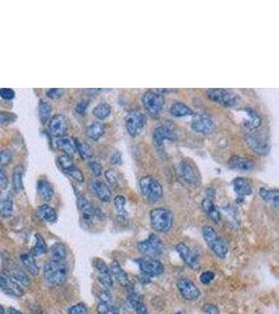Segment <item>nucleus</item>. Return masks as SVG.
Returning <instances> with one entry per match:
<instances>
[{
    "label": "nucleus",
    "instance_id": "18",
    "mask_svg": "<svg viewBox=\"0 0 279 314\" xmlns=\"http://www.w3.org/2000/svg\"><path fill=\"white\" fill-rule=\"evenodd\" d=\"M49 132L53 136H56V138L65 136L68 130V121L62 114L53 115L49 121Z\"/></svg>",
    "mask_w": 279,
    "mask_h": 314
},
{
    "label": "nucleus",
    "instance_id": "7",
    "mask_svg": "<svg viewBox=\"0 0 279 314\" xmlns=\"http://www.w3.org/2000/svg\"><path fill=\"white\" fill-rule=\"evenodd\" d=\"M138 249L148 258L157 259L163 252V243L156 235H151L147 240L138 243Z\"/></svg>",
    "mask_w": 279,
    "mask_h": 314
},
{
    "label": "nucleus",
    "instance_id": "19",
    "mask_svg": "<svg viewBox=\"0 0 279 314\" xmlns=\"http://www.w3.org/2000/svg\"><path fill=\"white\" fill-rule=\"evenodd\" d=\"M91 192L97 195L99 200L104 202H109L112 199V192L110 188L103 181H93L90 184Z\"/></svg>",
    "mask_w": 279,
    "mask_h": 314
},
{
    "label": "nucleus",
    "instance_id": "29",
    "mask_svg": "<svg viewBox=\"0 0 279 314\" xmlns=\"http://www.w3.org/2000/svg\"><path fill=\"white\" fill-rule=\"evenodd\" d=\"M50 260L52 261H66L67 249L63 243L53 244L49 249Z\"/></svg>",
    "mask_w": 279,
    "mask_h": 314
},
{
    "label": "nucleus",
    "instance_id": "60",
    "mask_svg": "<svg viewBox=\"0 0 279 314\" xmlns=\"http://www.w3.org/2000/svg\"><path fill=\"white\" fill-rule=\"evenodd\" d=\"M175 314H182V312H177V313H175Z\"/></svg>",
    "mask_w": 279,
    "mask_h": 314
},
{
    "label": "nucleus",
    "instance_id": "42",
    "mask_svg": "<svg viewBox=\"0 0 279 314\" xmlns=\"http://www.w3.org/2000/svg\"><path fill=\"white\" fill-rule=\"evenodd\" d=\"M126 198L125 196L122 195H117L116 197L114 198V204H115V208H116L118 214L122 217H126L127 216V210H126Z\"/></svg>",
    "mask_w": 279,
    "mask_h": 314
},
{
    "label": "nucleus",
    "instance_id": "55",
    "mask_svg": "<svg viewBox=\"0 0 279 314\" xmlns=\"http://www.w3.org/2000/svg\"><path fill=\"white\" fill-rule=\"evenodd\" d=\"M88 104H89V102L86 101V100H82L80 101L79 103L76 106V111L78 112V114L80 115H84L86 112V109L88 107Z\"/></svg>",
    "mask_w": 279,
    "mask_h": 314
},
{
    "label": "nucleus",
    "instance_id": "53",
    "mask_svg": "<svg viewBox=\"0 0 279 314\" xmlns=\"http://www.w3.org/2000/svg\"><path fill=\"white\" fill-rule=\"evenodd\" d=\"M89 169H90L91 173L94 176H99V175H101V173H103V168H101V166L99 165V163L98 161H92V162H90Z\"/></svg>",
    "mask_w": 279,
    "mask_h": 314
},
{
    "label": "nucleus",
    "instance_id": "46",
    "mask_svg": "<svg viewBox=\"0 0 279 314\" xmlns=\"http://www.w3.org/2000/svg\"><path fill=\"white\" fill-rule=\"evenodd\" d=\"M214 278H215L214 272L212 270H207V271L202 272L201 276H200V281L204 285H208L213 281Z\"/></svg>",
    "mask_w": 279,
    "mask_h": 314
},
{
    "label": "nucleus",
    "instance_id": "61",
    "mask_svg": "<svg viewBox=\"0 0 279 314\" xmlns=\"http://www.w3.org/2000/svg\"><path fill=\"white\" fill-rule=\"evenodd\" d=\"M231 314H237V313H231Z\"/></svg>",
    "mask_w": 279,
    "mask_h": 314
},
{
    "label": "nucleus",
    "instance_id": "17",
    "mask_svg": "<svg viewBox=\"0 0 279 314\" xmlns=\"http://www.w3.org/2000/svg\"><path fill=\"white\" fill-rule=\"evenodd\" d=\"M78 208L82 213V216H83V219L85 222H92L94 219H97V218L101 216V213H99L97 209H94L90 204V202L82 195L78 197Z\"/></svg>",
    "mask_w": 279,
    "mask_h": 314
},
{
    "label": "nucleus",
    "instance_id": "38",
    "mask_svg": "<svg viewBox=\"0 0 279 314\" xmlns=\"http://www.w3.org/2000/svg\"><path fill=\"white\" fill-rule=\"evenodd\" d=\"M13 213V200L11 196L6 195L0 199V216L10 217Z\"/></svg>",
    "mask_w": 279,
    "mask_h": 314
},
{
    "label": "nucleus",
    "instance_id": "13",
    "mask_svg": "<svg viewBox=\"0 0 279 314\" xmlns=\"http://www.w3.org/2000/svg\"><path fill=\"white\" fill-rule=\"evenodd\" d=\"M176 250L178 252L180 258L183 260L189 268L193 270H199L201 267L200 259L196 252L188 247L185 243H178L176 245Z\"/></svg>",
    "mask_w": 279,
    "mask_h": 314
},
{
    "label": "nucleus",
    "instance_id": "1",
    "mask_svg": "<svg viewBox=\"0 0 279 314\" xmlns=\"http://www.w3.org/2000/svg\"><path fill=\"white\" fill-rule=\"evenodd\" d=\"M68 265L66 261L49 260L44 266V281L49 287L62 285L68 277Z\"/></svg>",
    "mask_w": 279,
    "mask_h": 314
},
{
    "label": "nucleus",
    "instance_id": "11",
    "mask_svg": "<svg viewBox=\"0 0 279 314\" xmlns=\"http://www.w3.org/2000/svg\"><path fill=\"white\" fill-rule=\"evenodd\" d=\"M215 128V122L213 119L207 113L198 112L193 114L192 129L196 132L208 134L212 133Z\"/></svg>",
    "mask_w": 279,
    "mask_h": 314
},
{
    "label": "nucleus",
    "instance_id": "37",
    "mask_svg": "<svg viewBox=\"0 0 279 314\" xmlns=\"http://www.w3.org/2000/svg\"><path fill=\"white\" fill-rule=\"evenodd\" d=\"M23 172H24V169L22 166H17L15 169H14L13 187L17 191V192H20V191L23 190V180H22Z\"/></svg>",
    "mask_w": 279,
    "mask_h": 314
},
{
    "label": "nucleus",
    "instance_id": "47",
    "mask_svg": "<svg viewBox=\"0 0 279 314\" xmlns=\"http://www.w3.org/2000/svg\"><path fill=\"white\" fill-rule=\"evenodd\" d=\"M69 314H89L88 313L87 306L83 303L73 305L69 309Z\"/></svg>",
    "mask_w": 279,
    "mask_h": 314
},
{
    "label": "nucleus",
    "instance_id": "33",
    "mask_svg": "<svg viewBox=\"0 0 279 314\" xmlns=\"http://www.w3.org/2000/svg\"><path fill=\"white\" fill-rule=\"evenodd\" d=\"M105 133V127L100 122H92L91 125L87 127L86 134L89 139L93 140H98Z\"/></svg>",
    "mask_w": 279,
    "mask_h": 314
},
{
    "label": "nucleus",
    "instance_id": "22",
    "mask_svg": "<svg viewBox=\"0 0 279 314\" xmlns=\"http://www.w3.org/2000/svg\"><path fill=\"white\" fill-rule=\"evenodd\" d=\"M37 216L41 220H43L47 223H54L58 220V214L56 209L51 208L49 204H42L36 210Z\"/></svg>",
    "mask_w": 279,
    "mask_h": 314
},
{
    "label": "nucleus",
    "instance_id": "34",
    "mask_svg": "<svg viewBox=\"0 0 279 314\" xmlns=\"http://www.w3.org/2000/svg\"><path fill=\"white\" fill-rule=\"evenodd\" d=\"M128 302L130 303L133 310L137 314H148V308L137 295L130 293V295L128 296Z\"/></svg>",
    "mask_w": 279,
    "mask_h": 314
},
{
    "label": "nucleus",
    "instance_id": "41",
    "mask_svg": "<svg viewBox=\"0 0 279 314\" xmlns=\"http://www.w3.org/2000/svg\"><path fill=\"white\" fill-rule=\"evenodd\" d=\"M51 106L47 103L45 101H41L40 105H39V115H40V120L42 122H46L50 119V114H51Z\"/></svg>",
    "mask_w": 279,
    "mask_h": 314
},
{
    "label": "nucleus",
    "instance_id": "24",
    "mask_svg": "<svg viewBox=\"0 0 279 314\" xmlns=\"http://www.w3.org/2000/svg\"><path fill=\"white\" fill-rule=\"evenodd\" d=\"M6 274H8L19 286H21L22 288H27L31 286V279L22 269L13 268L10 269Z\"/></svg>",
    "mask_w": 279,
    "mask_h": 314
},
{
    "label": "nucleus",
    "instance_id": "12",
    "mask_svg": "<svg viewBox=\"0 0 279 314\" xmlns=\"http://www.w3.org/2000/svg\"><path fill=\"white\" fill-rule=\"evenodd\" d=\"M136 262L138 263V267L140 271L147 277H159L164 272V266H163V264L160 261H158L157 259L145 258L139 259V260Z\"/></svg>",
    "mask_w": 279,
    "mask_h": 314
},
{
    "label": "nucleus",
    "instance_id": "20",
    "mask_svg": "<svg viewBox=\"0 0 279 314\" xmlns=\"http://www.w3.org/2000/svg\"><path fill=\"white\" fill-rule=\"evenodd\" d=\"M54 146L57 147V149L64 152V154L70 157H72L77 152L74 140L67 138V136H60V138L54 139Z\"/></svg>",
    "mask_w": 279,
    "mask_h": 314
},
{
    "label": "nucleus",
    "instance_id": "15",
    "mask_svg": "<svg viewBox=\"0 0 279 314\" xmlns=\"http://www.w3.org/2000/svg\"><path fill=\"white\" fill-rule=\"evenodd\" d=\"M177 287H178L182 297L188 302L197 301V299L201 297L200 289L197 287V285L194 282H192L188 279H179L178 284H177Z\"/></svg>",
    "mask_w": 279,
    "mask_h": 314
},
{
    "label": "nucleus",
    "instance_id": "58",
    "mask_svg": "<svg viewBox=\"0 0 279 314\" xmlns=\"http://www.w3.org/2000/svg\"><path fill=\"white\" fill-rule=\"evenodd\" d=\"M8 314H23L22 312H20L17 309H14V308H9L8 310Z\"/></svg>",
    "mask_w": 279,
    "mask_h": 314
},
{
    "label": "nucleus",
    "instance_id": "35",
    "mask_svg": "<svg viewBox=\"0 0 279 314\" xmlns=\"http://www.w3.org/2000/svg\"><path fill=\"white\" fill-rule=\"evenodd\" d=\"M35 238H36V243L32 250V255L33 257H41L45 255L46 252L49 251V247H47V244L44 240V238L40 234H36Z\"/></svg>",
    "mask_w": 279,
    "mask_h": 314
},
{
    "label": "nucleus",
    "instance_id": "50",
    "mask_svg": "<svg viewBox=\"0 0 279 314\" xmlns=\"http://www.w3.org/2000/svg\"><path fill=\"white\" fill-rule=\"evenodd\" d=\"M105 176L107 180L111 183L112 187H116L118 184V177L115 173L114 170H107L105 172Z\"/></svg>",
    "mask_w": 279,
    "mask_h": 314
},
{
    "label": "nucleus",
    "instance_id": "32",
    "mask_svg": "<svg viewBox=\"0 0 279 314\" xmlns=\"http://www.w3.org/2000/svg\"><path fill=\"white\" fill-rule=\"evenodd\" d=\"M260 196L263 198V200L271 203L274 208H278V198L279 194L276 189L273 190H268L266 188H261L260 189Z\"/></svg>",
    "mask_w": 279,
    "mask_h": 314
},
{
    "label": "nucleus",
    "instance_id": "54",
    "mask_svg": "<svg viewBox=\"0 0 279 314\" xmlns=\"http://www.w3.org/2000/svg\"><path fill=\"white\" fill-rule=\"evenodd\" d=\"M203 311L205 314H220V310L213 304H205L203 307Z\"/></svg>",
    "mask_w": 279,
    "mask_h": 314
},
{
    "label": "nucleus",
    "instance_id": "49",
    "mask_svg": "<svg viewBox=\"0 0 279 314\" xmlns=\"http://www.w3.org/2000/svg\"><path fill=\"white\" fill-rule=\"evenodd\" d=\"M16 119V115L12 112L0 111V124H8V122H12Z\"/></svg>",
    "mask_w": 279,
    "mask_h": 314
},
{
    "label": "nucleus",
    "instance_id": "5",
    "mask_svg": "<svg viewBox=\"0 0 279 314\" xmlns=\"http://www.w3.org/2000/svg\"><path fill=\"white\" fill-rule=\"evenodd\" d=\"M206 93L210 100L225 107H233L240 102L239 94L234 93L233 91L222 89V88L208 89Z\"/></svg>",
    "mask_w": 279,
    "mask_h": 314
},
{
    "label": "nucleus",
    "instance_id": "45",
    "mask_svg": "<svg viewBox=\"0 0 279 314\" xmlns=\"http://www.w3.org/2000/svg\"><path fill=\"white\" fill-rule=\"evenodd\" d=\"M58 162H59V165L61 166V168H62L64 171L69 169L70 167H73V161L71 159V157L66 155V154L60 155L59 158H58Z\"/></svg>",
    "mask_w": 279,
    "mask_h": 314
},
{
    "label": "nucleus",
    "instance_id": "30",
    "mask_svg": "<svg viewBox=\"0 0 279 314\" xmlns=\"http://www.w3.org/2000/svg\"><path fill=\"white\" fill-rule=\"evenodd\" d=\"M171 114L176 118H183V117H190L194 112L187 105L182 102H176L171 107Z\"/></svg>",
    "mask_w": 279,
    "mask_h": 314
},
{
    "label": "nucleus",
    "instance_id": "40",
    "mask_svg": "<svg viewBox=\"0 0 279 314\" xmlns=\"http://www.w3.org/2000/svg\"><path fill=\"white\" fill-rule=\"evenodd\" d=\"M74 144H76V149L77 151L79 152V154L83 157L85 159L88 158H91L93 153H92V150L89 147V145L86 144L84 141H81L78 140H74Z\"/></svg>",
    "mask_w": 279,
    "mask_h": 314
},
{
    "label": "nucleus",
    "instance_id": "8",
    "mask_svg": "<svg viewBox=\"0 0 279 314\" xmlns=\"http://www.w3.org/2000/svg\"><path fill=\"white\" fill-rule=\"evenodd\" d=\"M177 140V133L175 131V128L169 122H165L158 126L154 130L153 133V142L157 150L163 149L165 140Z\"/></svg>",
    "mask_w": 279,
    "mask_h": 314
},
{
    "label": "nucleus",
    "instance_id": "51",
    "mask_svg": "<svg viewBox=\"0 0 279 314\" xmlns=\"http://www.w3.org/2000/svg\"><path fill=\"white\" fill-rule=\"evenodd\" d=\"M15 91L11 89V88H1V89H0V98L3 100L11 101L15 98Z\"/></svg>",
    "mask_w": 279,
    "mask_h": 314
},
{
    "label": "nucleus",
    "instance_id": "6",
    "mask_svg": "<svg viewBox=\"0 0 279 314\" xmlns=\"http://www.w3.org/2000/svg\"><path fill=\"white\" fill-rule=\"evenodd\" d=\"M142 104L149 114L153 117H158L164 106V98L158 92L149 90L142 95Z\"/></svg>",
    "mask_w": 279,
    "mask_h": 314
},
{
    "label": "nucleus",
    "instance_id": "21",
    "mask_svg": "<svg viewBox=\"0 0 279 314\" xmlns=\"http://www.w3.org/2000/svg\"><path fill=\"white\" fill-rule=\"evenodd\" d=\"M110 270L112 277L115 279V281H117V283L121 285L122 287H128V286L130 285V279H129L127 272L121 267L117 261H113L111 263Z\"/></svg>",
    "mask_w": 279,
    "mask_h": 314
},
{
    "label": "nucleus",
    "instance_id": "56",
    "mask_svg": "<svg viewBox=\"0 0 279 314\" xmlns=\"http://www.w3.org/2000/svg\"><path fill=\"white\" fill-rule=\"evenodd\" d=\"M8 186V176L5 174V171L0 168V191H2Z\"/></svg>",
    "mask_w": 279,
    "mask_h": 314
},
{
    "label": "nucleus",
    "instance_id": "23",
    "mask_svg": "<svg viewBox=\"0 0 279 314\" xmlns=\"http://www.w3.org/2000/svg\"><path fill=\"white\" fill-rule=\"evenodd\" d=\"M228 166L231 169L234 170H240V171H249L254 168V161L251 159L245 158V157L241 156H233L231 157L230 160L228 161Z\"/></svg>",
    "mask_w": 279,
    "mask_h": 314
},
{
    "label": "nucleus",
    "instance_id": "59",
    "mask_svg": "<svg viewBox=\"0 0 279 314\" xmlns=\"http://www.w3.org/2000/svg\"><path fill=\"white\" fill-rule=\"evenodd\" d=\"M5 313V310L3 308V306L0 305V314H4Z\"/></svg>",
    "mask_w": 279,
    "mask_h": 314
},
{
    "label": "nucleus",
    "instance_id": "44",
    "mask_svg": "<svg viewBox=\"0 0 279 314\" xmlns=\"http://www.w3.org/2000/svg\"><path fill=\"white\" fill-rule=\"evenodd\" d=\"M65 172L69 176H71L72 178L74 180H77L78 182H83L84 181V175H83V173H82V171L77 167H74V166L70 167L69 169L65 170Z\"/></svg>",
    "mask_w": 279,
    "mask_h": 314
},
{
    "label": "nucleus",
    "instance_id": "57",
    "mask_svg": "<svg viewBox=\"0 0 279 314\" xmlns=\"http://www.w3.org/2000/svg\"><path fill=\"white\" fill-rule=\"evenodd\" d=\"M120 162H121V153L115 152L111 157V163H113V165H119Z\"/></svg>",
    "mask_w": 279,
    "mask_h": 314
},
{
    "label": "nucleus",
    "instance_id": "36",
    "mask_svg": "<svg viewBox=\"0 0 279 314\" xmlns=\"http://www.w3.org/2000/svg\"><path fill=\"white\" fill-rule=\"evenodd\" d=\"M245 111H246L247 118H248L246 120V126L249 129H252V130H254V129H256L257 127L261 126V124H262V119L260 118V115H258L253 110V109L247 108V109H245Z\"/></svg>",
    "mask_w": 279,
    "mask_h": 314
},
{
    "label": "nucleus",
    "instance_id": "3",
    "mask_svg": "<svg viewBox=\"0 0 279 314\" xmlns=\"http://www.w3.org/2000/svg\"><path fill=\"white\" fill-rule=\"evenodd\" d=\"M202 235L209 248L214 252L216 257L224 259L227 256L229 250L228 245L216 234L214 228H213L212 227H204L202 228Z\"/></svg>",
    "mask_w": 279,
    "mask_h": 314
},
{
    "label": "nucleus",
    "instance_id": "25",
    "mask_svg": "<svg viewBox=\"0 0 279 314\" xmlns=\"http://www.w3.org/2000/svg\"><path fill=\"white\" fill-rule=\"evenodd\" d=\"M20 260H21L22 264L25 266L27 271L30 272L32 276H38L40 272L39 266L36 263L35 257L32 255V252H23V254L20 256Z\"/></svg>",
    "mask_w": 279,
    "mask_h": 314
},
{
    "label": "nucleus",
    "instance_id": "4",
    "mask_svg": "<svg viewBox=\"0 0 279 314\" xmlns=\"http://www.w3.org/2000/svg\"><path fill=\"white\" fill-rule=\"evenodd\" d=\"M141 194L149 202H157L163 196L161 184L152 176H145L139 180Z\"/></svg>",
    "mask_w": 279,
    "mask_h": 314
},
{
    "label": "nucleus",
    "instance_id": "26",
    "mask_svg": "<svg viewBox=\"0 0 279 314\" xmlns=\"http://www.w3.org/2000/svg\"><path fill=\"white\" fill-rule=\"evenodd\" d=\"M202 208L206 213V215L215 223H219L221 221L220 211L216 209L213 201L210 199V198H205V199L202 201Z\"/></svg>",
    "mask_w": 279,
    "mask_h": 314
},
{
    "label": "nucleus",
    "instance_id": "9",
    "mask_svg": "<svg viewBox=\"0 0 279 314\" xmlns=\"http://www.w3.org/2000/svg\"><path fill=\"white\" fill-rule=\"evenodd\" d=\"M126 128L131 136H137L147 124V118L144 113L137 110H132L126 115Z\"/></svg>",
    "mask_w": 279,
    "mask_h": 314
},
{
    "label": "nucleus",
    "instance_id": "16",
    "mask_svg": "<svg viewBox=\"0 0 279 314\" xmlns=\"http://www.w3.org/2000/svg\"><path fill=\"white\" fill-rule=\"evenodd\" d=\"M93 267L98 272V278L101 284H104L107 287L111 288L113 286V277L111 274L110 267H108L107 264L100 260V259H94Z\"/></svg>",
    "mask_w": 279,
    "mask_h": 314
},
{
    "label": "nucleus",
    "instance_id": "43",
    "mask_svg": "<svg viewBox=\"0 0 279 314\" xmlns=\"http://www.w3.org/2000/svg\"><path fill=\"white\" fill-rule=\"evenodd\" d=\"M98 314H118L116 309H115V307L111 305L110 301H100V303L98 306Z\"/></svg>",
    "mask_w": 279,
    "mask_h": 314
},
{
    "label": "nucleus",
    "instance_id": "39",
    "mask_svg": "<svg viewBox=\"0 0 279 314\" xmlns=\"http://www.w3.org/2000/svg\"><path fill=\"white\" fill-rule=\"evenodd\" d=\"M111 114V107L108 103H100L93 109V115L98 120H105Z\"/></svg>",
    "mask_w": 279,
    "mask_h": 314
},
{
    "label": "nucleus",
    "instance_id": "2",
    "mask_svg": "<svg viewBox=\"0 0 279 314\" xmlns=\"http://www.w3.org/2000/svg\"><path fill=\"white\" fill-rule=\"evenodd\" d=\"M149 221L154 230L159 233H167L172 229L174 224V216L169 209H154L149 213Z\"/></svg>",
    "mask_w": 279,
    "mask_h": 314
},
{
    "label": "nucleus",
    "instance_id": "48",
    "mask_svg": "<svg viewBox=\"0 0 279 314\" xmlns=\"http://www.w3.org/2000/svg\"><path fill=\"white\" fill-rule=\"evenodd\" d=\"M13 158V154L9 150H1L0 151V167L8 165Z\"/></svg>",
    "mask_w": 279,
    "mask_h": 314
},
{
    "label": "nucleus",
    "instance_id": "27",
    "mask_svg": "<svg viewBox=\"0 0 279 314\" xmlns=\"http://www.w3.org/2000/svg\"><path fill=\"white\" fill-rule=\"evenodd\" d=\"M234 192L239 196H248L252 192V187L250 182L243 177H237L233 180Z\"/></svg>",
    "mask_w": 279,
    "mask_h": 314
},
{
    "label": "nucleus",
    "instance_id": "31",
    "mask_svg": "<svg viewBox=\"0 0 279 314\" xmlns=\"http://www.w3.org/2000/svg\"><path fill=\"white\" fill-rule=\"evenodd\" d=\"M37 191L38 194L43 198L44 200H50L53 196V188L51 184L44 179H41L38 181L37 184Z\"/></svg>",
    "mask_w": 279,
    "mask_h": 314
},
{
    "label": "nucleus",
    "instance_id": "14",
    "mask_svg": "<svg viewBox=\"0 0 279 314\" xmlns=\"http://www.w3.org/2000/svg\"><path fill=\"white\" fill-rule=\"evenodd\" d=\"M0 290L4 292L5 295L17 298L24 295L21 286H19L6 272H0Z\"/></svg>",
    "mask_w": 279,
    "mask_h": 314
},
{
    "label": "nucleus",
    "instance_id": "52",
    "mask_svg": "<svg viewBox=\"0 0 279 314\" xmlns=\"http://www.w3.org/2000/svg\"><path fill=\"white\" fill-rule=\"evenodd\" d=\"M63 93H64V90L60 89V88H52V89H49V90L46 91L47 97L50 98V99H53V100L61 98L63 95Z\"/></svg>",
    "mask_w": 279,
    "mask_h": 314
},
{
    "label": "nucleus",
    "instance_id": "28",
    "mask_svg": "<svg viewBox=\"0 0 279 314\" xmlns=\"http://www.w3.org/2000/svg\"><path fill=\"white\" fill-rule=\"evenodd\" d=\"M248 142L250 147L252 148L255 152L260 154H266L269 150V145L266 140H262L256 135H251L248 138Z\"/></svg>",
    "mask_w": 279,
    "mask_h": 314
},
{
    "label": "nucleus",
    "instance_id": "10",
    "mask_svg": "<svg viewBox=\"0 0 279 314\" xmlns=\"http://www.w3.org/2000/svg\"><path fill=\"white\" fill-rule=\"evenodd\" d=\"M179 175L182 179L192 186H198L201 182V176L198 169L194 165V162L189 159H184L180 162L178 169Z\"/></svg>",
    "mask_w": 279,
    "mask_h": 314
}]
</instances>
